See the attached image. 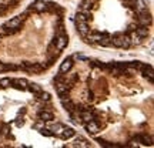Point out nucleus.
Returning a JSON list of instances; mask_svg holds the SVG:
<instances>
[{"instance_id": "obj_36", "label": "nucleus", "mask_w": 154, "mask_h": 148, "mask_svg": "<svg viewBox=\"0 0 154 148\" xmlns=\"http://www.w3.org/2000/svg\"><path fill=\"white\" fill-rule=\"evenodd\" d=\"M6 9H7L6 4H0V13H3V12H4Z\"/></svg>"}, {"instance_id": "obj_38", "label": "nucleus", "mask_w": 154, "mask_h": 148, "mask_svg": "<svg viewBox=\"0 0 154 148\" xmlns=\"http://www.w3.org/2000/svg\"><path fill=\"white\" fill-rule=\"evenodd\" d=\"M13 1H14V3H16V1H19V0H13Z\"/></svg>"}, {"instance_id": "obj_22", "label": "nucleus", "mask_w": 154, "mask_h": 148, "mask_svg": "<svg viewBox=\"0 0 154 148\" xmlns=\"http://www.w3.org/2000/svg\"><path fill=\"white\" fill-rule=\"evenodd\" d=\"M27 88L32 91V93H34V94H38V93H41V87L38 85V84H36V83H32V84H27Z\"/></svg>"}, {"instance_id": "obj_2", "label": "nucleus", "mask_w": 154, "mask_h": 148, "mask_svg": "<svg viewBox=\"0 0 154 148\" xmlns=\"http://www.w3.org/2000/svg\"><path fill=\"white\" fill-rule=\"evenodd\" d=\"M53 43H54V46H56V49H57L58 52H61L64 47L67 46V43H69V37H67L66 34H60V36H56V40H54Z\"/></svg>"}, {"instance_id": "obj_25", "label": "nucleus", "mask_w": 154, "mask_h": 148, "mask_svg": "<svg viewBox=\"0 0 154 148\" xmlns=\"http://www.w3.org/2000/svg\"><path fill=\"white\" fill-rule=\"evenodd\" d=\"M146 64H143L140 61H130L127 63V67H131V68H137V70H143V67Z\"/></svg>"}, {"instance_id": "obj_19", "label": "nucleus", "mask_w": 154, "mask_h": 148, "mask_svg": "<svg viewBox=\"0 0 154 148\" xmlns=\"http://www.w3.org/2000/svg\"><path fill=\"white\" fill-rule=\"evenodd\" d=\"M138 36H140L141 39H144V37H147L148 36V29H147V26H137V29L134 30Z\"/></svg>"}, {"instance_id": "obj_30", "label": "nucleus", "mask_w": 154, "mask_h": 148, "mask_svg": "<svg viewBox=\"0 0 154 148\" xmlns=\"http://www.w3.org/2000/svg\"><path fill=\"white\" fill-rule=\"evenodd\" d=\"M17 68H19V67H17V66H13V64H4V70H9V71H10V70H17Z\"/></svg>"}, {"instance_id": "obj_9", "label": "nucleus", "mask_w": 154, "mask_h": 148, "mask_svg": "<svg viewBox=\"0 0 154 148\" xmlns=\"http://www.w3.org/2000/svg\"><path fill=\"white\" fill-rule=\"evenodd\" d=\"M74 134H76V131L71 128V127H63V128H61V133L58 135H60L63 140H69L71 137H74Z\"/></svg>"}, {"instance_id": "obj_12", "label": "nucleus", "mask_w": 154, "mask_h": 148, "mask_svg": "<svg viewBox=\"0 0 154 148\" xmlns=\"http://www.w3.org/2000/svg\"><path fill=\"white\" fill-rule=\"evenodd\" d=\"M143 74H144V77L147 78L150 83L154 81V71H153V67H151V66H144V67H143Z\"/></svg>"}, {"instance_id": "obj_1", "label": "nucleus", "mask_w": 154, "mask_h": 148, "mask_svg": "<svg viewBox=\"0 0 154 148\" xmlns=\"http://www.w3.org/2000/svg\"><path fill=\"white\" fill-rule=\"evenodd\" d=\"M111 43L115 47H124V49H128L131 43H130V37L127 34H115L114 37L111 39Z\"/></svg>"}, {"instance_id": "obj_15", "label": "nucleus", "mask_w": 154, "mask_h": 148, "mask_svg": "<svg viewBox=\"0 0 154 148\" xmlns=\"http://www.w3.org/2000/svg\"><path fill=\"white\" fill-rule=\"evenodd\" d=\"M12 84L13 87H16V88H19V90H24L27 88V81H26L24 78H16V80H12Z\"/></svg>"}, {"instance_id": "obj_33", "label": "nucleus", "mask_w": 154, "mask_h": 148, "mask_svg": "<svg viewBox=\"0 0 154 148\" xmlns=\"http://www.w3.org/2000/svg\"><path fill=\"white\" fill-rule=\"evenodd\" d=\"M41 122H43V121H41ZM41 122H37V124H34V128L40 131V130L43 128V124H41Z\"/></svg>"}, {"instance_id": "obj_3", "label": "nucleus", "mask_w": 154, "mask_h": 148, "mask_svg": "<svg viewBox=\"0 0 154 148\" xmlns=\"http://www.w3.org/2000/svg\"><path fill=\"white\" fill-rule=\"evenodd\" d=\"M80 120L86 124V122L91 121V120H94V117H96V114H94V111H93V108H89V110H81L80 111Z\"/></svg>"}, {"instance_id": "obj_7", "label": "nucleus", "mask_w": 154, "mask_h": 148, "mask_svg": "<svg viewBox=\"0 0 154 148\" xmlns=\"http://www.w3.org/2000/svg\"><path fill=\"white\" fill-rule=\"evenodd\" d=\"M6 27H9V29H14L16 32H19L20 27H21V20H20V17L17 16V17H14V19L9 20L6 24H4Z\"/></svg>"}, {"instance_id": "obj_24", "label": "nucleus", "mask_w": 154, "mask_h": 148, "mask_svg": "<svg viewBox=\"0 0 154 148\" xmlns=\"http://www.w3.org/2000/svg\"><path fill=\"white\" fill-rule=\"evenodd\" d=\"M135 10H137V13H140V12H144V10H147V6H146V3L143 1V0H135Z\"/></svg>"}, {"instance_id": "obj_28", "label": "nucleus", "mask_w": 154, "mask_h": 148, "mask_svg": "<svg viewBox=\"0 0 154 148\" xmlns=\"http://www.w3.org/2000/svg\"><path fill=\"white\" fill-rule=\"evenodd\" d=\"M40 134H41V135H46V137H53V135H54V133H53V131H50V130H47V128H44V127H43V128L40 130Z\"/></svg>"}, {"instance_id": "obj_37", "label": "nucleus", "mask_w": 154, "mask_h": 148, "mask_svg": "<svg viewBox=\"0 0 154 148\" xmlns=\"http://www.w3.org/2000/svg\"><path fill=\"white\" fill-rule=\"evenodd\" d=\"M1 71H4V64H3V63H0V73H1Z\"/></svg>"}, {"instance_id": "obj_20", "label": "nucleus", "mask_w": 154, "mask_h": 148, "mask_svg": "<svg viewBox=\"0 0 154 148\" xmlns=\"http://www.w3.org/2000/svg\"><path fill=\"white\" fill-rule=\"evenodd\" d=\"M140 144L143 145H153V138L150 135H146V134H140Z\"/></svg>"}, {"instance_id": "obj_29", "label": "nucleus", "mask_w": 154, "mask_h": 148, "mask_svg": "<svg viewBox=\"0 0 154 148\" xmlns=\"http://www.w3.org/2000/svg\"><path fill=\"white\" fill-rule=\"evenodd\" d=\"M61 128H63V125H61V124H56V125H53V127H51V130H53V133H54V134H56V133L60 134V133H61Z\"/></svg>"}, {"instance_id": "obj_10", "label": "nucleus", "mask_w": 154, "mask_h": 148, "mask_svg": "<svg viewBox=\"0 0 154 148\" xmlns=\"http://www.w3.org/2000/svg\"><path fill=\"white\" fill-rule=\"evenodd\" d=\"M77 30H78V33H80L83 37H86V36L89 34V32H90L87 21H77Z\"/></svg>"}, {"instance_id": "obj_31", "label": "nucleus", "mask_w": 154, "mask_h": 148, "mask_svg": "<svg viewBox=\"0 0 154 148\" xmlns=\"http://www.w3.org/2000/svg\"><path fill=\"white\" fill-rule=\"evenodd\" d=\"M76 58H78V60H81V61H89V58L84 57V56H80V54H76Z\"/></svg>"}, {"instance_id": "obj_5", "label": "nucleus", "mask_w": 154, "mask_h": 148, "mask_svg": "<svg viewBox=\"0 0 154 148\" xmlns=\"http://www.w3.org/2000/svg\"><path fill=\"white\" fill-rule=\"evenodd\" d=\"M76 19L77 21H89V20L93 19V16H91V13L89 10H81L80 9V12H77L76 14Z\"/></svg>"}, {"instance_id": "obj_16", "label": "nucleus", "mask_w": 154, "mask_h": 148, "mask_svg": "<svg viewBox=\"0 0 154 148\" xmlns=\"http://www.w3.org/2000/svg\"><path fill=\"white\" fill-rule=\"evenodd\" d=\"M60 101H61V105H63V107L67 110V111H70V113H73V111H74L76 105L71 103L70 98H64V100H60Z\"/></svg>"}, {"instance_id": "obj_8", "label": "nucleus", "mask_w": 154, "mask_h": 148, "mask_svg": "<svg viewBox=\"0 0 154 148\" xmlns=\"http://www.w3.org/2000/svg\"><path fill=\"white\" fill-rule=\"evenodd\" d=\"M71 67H73V60H71V57H67L63 63H61V66H60V73H61V74L69 73V71L71 70Z\"/></svg>"}, {"instance_id": "obj_18", "label": "nucleus", "mask_w": 154, "mask_h": 148, "mask_svg": "<svg viewBox=\"0 0 154 148\" xmlns=\"http://www.w3.org/2000/svg\"><path fill=\"white\" fill-rule=\"evenodd\" d=\"M103 37L101 33H91L89 37H87V43H98L100 41V39Z\"/></svg>"}, {"instance_id": "obj_23", "label": "nucleus", "mask_w": 154, "mask_h": 148, "mask_svg": "<svg viewBox=\"0 0 154 148\" xmlns=\"http://www.w3.org/2000/svg\"><path fill=\"white\" fill-rule=\"evenodd\" d=\"M98 44L104 46V47H106V46H109V44H111V37H110L109 34H106V33H104V34H103V37L100 39V41H98Z\"/></svg>"}, {"instance_id": "obj_35", "label": "nucleus", "mask_w": 154, "mask_h": 148, "mask_svg": "<svg viewBox=\"0 0 154 148\" xmlns=\"http://www.w3.org/2000/svg\"><path fill=\"white\" fill-rule=\"evenodd\" d=\"M9 131H10V128H9V125H4V128H3V133L6 135H9Z\"/></svg>"}, {"instance_id": "obj_34", "label": "nucleus", "mask_w": 154, "mask_h": 148, "mask_svg": "<svg viewBox=\"0 0 154 148\" xmlns=\"http://www.w3.org/2000/svg\"><path fill=\"white\" fill-rule=\"evenodd\" d=\"M23 124H24V121H23V118H21V120H20V118H17V121H16V125H17V127H21Z\"/></svg>"}, {"instance_id": "obj_11", "label": "nucleus", "mask_w": 154, "mask_h": 148, "mask_svg": "<svg viewBox=\"0 0 154 148\" xmlns=\"http://www.w3.org/2000/svg\"><path fill=\"white\" fill-rule=\"evenodd\" d=\"M86 130L89 131L90 134H97L100 131V127H98V124L94 120H91V121L86 122Z\"/></svg>"}, {"instance_id": "obj_17", "label": "nucleus", "mask_w": 154, "mask_h": 148, "mask_svg": "<svg viewBox=\"0 0 154 148\" xmlns=\"http://www.w3.org/2000/svg\"><path fill=\"white\" fill-rule=\"evenodd\" d=\"M47 10H50L51 13H58V14L63 13V9L58 4H56V3H47Z\"/></svg>"}, {"instance_id": "obj_13", "label": "nucleus", "mask_w": 154, "mask_h": 148, "mask_svg": "<svg viewBox=\"0 0 154 148\" xmlns=\"http://www.w3.org/2000/svg\"><path fill=\"white\" fill-rule=\"evenodd\" d=\"M38 118H40V121L49 122V121H51V120L54 118V116H53V113H50V111L43 110V111H40V113H38Z\"/></svg>"}, {"instance_id": "obj_21", "label": "nucleus", "mask_w": 154, "mask_h": 148, "mask_svg": "<svg viewBox=\"0 0 154 148\" xmlns=\"http://www.w3.org/2000/svg\"><path fill=\"white\" fill-rule=\"evenodd\" d=\"M90 7H96V4L93 3V0H81V3H80V9L81 10H89Z\"/></svg>"}, {"instance_id": "obj_6", "label": "nucleus", "mask_w": 154, "mask_h": 148, "mask_svg": "<svg viewBox=\"0 0 154 148\" xmlns=\"http://www.w3.org/2000/svg\"><path fill=\"white\" fill-rule=\"evenodd\" d=\"M32 9L37 13H43L47 10V3H44L43 0H36L34 3L32 4Z\"/></svg>"}, {"instance_id": "obj_27", "label": "nucleus", "mask_w": 154, "mask_h": 148, "mask_svg": "<svg viewBox=\"0 0 154 148\" xmlns=\"http://www.w3.org/2000/svg\"><path fill=\"white\" fill-rule=\"evenodd\" d=\"M37 96H38V98L43 100V101H49V100H50V94H49V93H43V91H41V93H38Z\"/></svg>"}, {"instance_id": "obj_26", "label": "nucleus", "mask_w": 154, "mask_h": 148, "mask_svg": "<svg viewBox=\"0 0 154 148\" xmlns=\"http://www.w3.org/2000/svg\"><path fill=\"white\" fill-rule=\"evenodd\" d=\"M10 84H12L10 78H1L0 80V88H7V87H10Z\"/></svg>"}, {"instance_id": "obj_32", "label": "nucleus", "mask_w": 154, "mask_h": 148, "mask_svg": "<svg viewBox=\"0 0 154 148\" xmlns=\"http://www.w3.org/2000/svg\"><path fill=\"white\" fill-rule=\"evenodd\" d=\"M135 29H137V24H130L127 29V32H134Z\"/></svg>"}, {"instance_id": "obj_14", "label": "nucleus", "mask_w": 154, "mask_h": 148, "mask_svg": "<svg viewBox=\"0 0 154 148\" xmlns=\"http://www.w3.org/2000/svg\"><path fill=\"white\" fill-rule=\"evenodd\" d=\"M46 68V66H43L41 63H32L26 70L30 71V73H41Z\"/></svg>"}, {"instance_id": "obj_4", "label": "nucleus", "mask_w": 154, "mask_h": 148, "mask_svg": "<svg viewBox=\"0 0 154 148\" xmlns=\"http://www.w3.org/2000/svg\"><path fill=\"white\" fill-rule=\"evenodd\" d=\"M138 23H140V26H148L151 23V14L148 13L147 10L140 12L138 13Z\"/></svg>"}]
</instances>
